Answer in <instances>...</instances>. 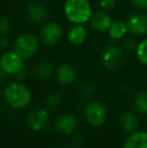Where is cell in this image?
<instances>
[{
    "mask_svg": "<svg viewBox=\"0 0 147 148\" xmlns=\"http://www.w3.org/2000/svg\"><path fill=\"white\" fill-rule=\"evenodd\" d=\"M55 78L59 84L63 86L72 85L77 79L76 69L70 64H62L55 69Z\"/></svg>",
    "mask_w": 147,
    "mask_h": 148,
    "instance_id": "12",
    "label": "cell"
},
{
    "mask_svg": "<svg viewBox=\"0 0 147 148\" xmlns=\"http://www.w3.org/2000/svg\"><path fill=\"white\" fill-rule=\"evenodd\" d=\"M68 40L74 45H80L86 41L88 37V29L85 24H73L67 33Z\"/></svg>",
    "mask_w": 147,
    "mask_h": 148,
    "instance_id": "14",
    "label": "cell"
},
{
    "mask_svg": "<svg viewBox=\"0 0 147 148\" xmlns=\"http://www.w3.org/2000/svg\"><path fill=\"white\" fill-rule=\"evenodd\" d=\"M2 110V105H1V102H0V112H1Z\"/></svg>",
    "mask_w": 147,
    "mask_h": 148,
    "instance_id": "31",
    "label": "cell"
},
{
    "mask_svg": "<svg viewBox=\"0 0 147 148\" xmlns=\"http://www.w3.org/2000/svg\"><path fill=\"white\" fill-rule=\"evenodd\" d=\"M7 76H8V75L6 74V73L1 69V66H0V84H2V83L5 82Z\"/></svg>",
    "mask_w": 147,
    "mask_h": 148,
    "instance_id": "29",
    "label": "cell"
},
{
    "mask_svg": "<svg viewBox=\"0 0 147 148\" xmlns=\"http://www.w3.org/2000/svg\"><path fill=\"white\" fill-rule=\"evenodd\" d=\"M120 125L123 128V130H125L126 132H135L137 130L138 126H139V119L135 114L127 112V113H124L121 116Z\"/></svg>",
    "mask_w": 147,
    "mask_h": 148,
    "instance_id": "18",
    "label": "cell"
},
{
    "mask_svg": "<svg viewBox=\"0 0 147 148\" xmlns=\"http://www.w3.org/2000/svg\"><path fill=\"white\" fill-rule=\"evenodd\" d=\"M12 29V21L8 16L0 17V35H6Z\"/></svg>",
    "mask_w": 147,
    "mask_h": 148,
    "instance_id": "22",
    "label": "cell"
},
{
    "mask_svg": "<svg viewBox=\"0 0 147 148\" xmlns=\"http://www.w3.org/2000/svg\"><path fill=\"white\" fill-rule=\"evenodd\" d=\"M128 33L127 23L122 20H115L112 22L110 28L108 29V34L112 40L123 39Z\"/></svg>",
    "mask_w": 147,
    "mask_h": 148,
    "instance_id": "17",
    "label": "cell"
},
{
    "mask_svg": "<svg viewBox=\"0 0 147 148\" xmlns=\"http://www.w3.org/2000/svg\"><path fill=\"white\" fill-rule=\"evenodd\" d=\"M64 36L63 26L57 22H46L42 25L40 30V40L45 45L53 47L61 41Z\"/></svg>",
    "mask_w": 147,
    "mask_h": 148,
    "instance_id": "7",
    "label": "cell"
},
{
    "mask_svg": "<svg viewBox=\"0 0 147 148\" xmlns=\"http://www.w3.org/2000/svg\"><path fill=\"white\" fill-rule=\"evenodd\" d=\"M13 49L24 60L34 58L39 49V40L32 33H22L15 38Z\"/></svg>",
    "mask_w": 147,
    "mask_h": 148,
    "instance_id": "3",
    "label": "cell"
},
{
    "mask_svg": "<svg viewBox=\"0 0 147 148\" xmlns=\"http://www.w3.org/2000/svg\"><path fill=\"white\" fill-rule=\"evenodd\" d=\"M0 66L7 75L15 76L24 69V60L14 49L5 51L0 56Z\"/></svg>",
    "mask_w": 147,
    "mask_h": 148,
    "instance_id": "6",
    "label": "cell"
},
{
    "mask_svg": "<svg viewBox=\"0 0 147 148\" xmlns=\"http://www.w3.org/2000/svg\"><path fill=\"white\" fill-rule=\"evenodd\" d=\"M78 121L72 114H62L57 118L55 123V129L64 135H70L76 130Z\"/></svg>",
    "mask_w": 147,
    "mask_h": 148,
    "instance_id": "13",
    "label": "cell"
},
{
    "mask_svg": "<svg viewBox=\"0 0 147 148\" xmlns=\"http://www.w3.org/2000/svg\"><path fill=\"white\" fill-rule=\"evenodd\" d=\"M27 17L34 24L36 25H43L47 22L49 19V11L46 7L40 2H32L27 6Z\"/></svg>",
    "mask_w": 147,
    "mask_h": 148,
    "instance_id": "10",
    "label": "cell"
},
{
    "mask_svg": "<svg viewBox=\"0 0 147 148\" xmlns=\"http://www.w3.org/2000/svg\"><path fill=\"white\" fill-rule=\"evenodd\" d=\"M138 43L135 41V39L132 38V37H124L123 40H122V49L124 51H128V53H132V51H136V47H137Z\"/></svg>",
    "mask_w": 147,
    "mask_h": 148,
    "instance_id": "23",
    "label": "cell"
},
{
    "mask_svg": "<svg viewBox=\"0 0 147 148\" xmlns=\"http://www.w3.org/2000/svg\"><path fill=\"white\" fill-rule=\"evenodd\" d=\"M8 39L5 37V35H0V51H5L8 47Z\"/></svg>",
    "mask_w": 147,
    "mask_h": 148,
    "instance_id": "27",
    "label": "cell"
},
{
    "mask_svg": "<svg viewBox=\"0 0 147 148\" xmlns=\"http://www.w3.org/2000/svg\"><path fill=\"white\" fill-rule=\"evenodd\" d=\"M132 5L139 10H147V0H131Z\"/></svg>",
    "mask_w": 147,
    "mask_h": 148,
    "instance_id": "26",
    "label": "cell"
},
{
    "mask_svg": "<svg viewBox=\"0 0 147 148\" xmlns=\"http://www.w3.org/2000/svg\"><path fill=\"white\" fill-rule=\"evenodd\" d=\"M99 7L105 11H110L114 9L117 4V0H98Z\"/></svg>",
    "mask_w": 147,
    "mask_h": 148,
    "instance_id": "25",
    "label": "cell"
},
{
    "mask_svg": "<svg viewBox=\"0 0 147 148\" xmlns=\"http://www.w3.org/2000/svg\"><path fill=\"white\" fill-rule=\"evenodd\" d=\"M125 60L124 51L122 47L110 43L103 49L101 53V62L106 70L116 72L122 68Z\"/></svg>",
    "mask_w": 147,
    "mask_h": 148,
    "instance_id": "4",
    "label": "cell"
},
{
    "mask_svg": "<svg viewBox=\"0 0 147 148\" xmlns=\"http://www.w3.org/2000/svg\"><path fill=\"white\" fill-rule=\"evenodd\" d=\"M34 75L37 79L44 80L55 74V66L49 60H39L34 66Z\"/></svg>",
    "mask_w": 147,
    "mask_h": 148,
    "instance_id": "16",
    "label": "cell"
},
{
    "mask_svg": "<svg viewBox=\"0 0 147 148\" xmlns=\"http://www.w3.org/2000/svg\"><path fill=\"white\" fill-rule=\"evenodd\" d=\"M72 148H77V147H75V146H74V147H72Z\"/></svg>",
    "mask_w": 147,
    "mask_h": 148,
    "instance_id": "33",
    "label": "cell"
},
{
    "mask_svg": "<svg viewBox=\"0 0 147 148\" xmlns=\"http://www.w3.org/2000/svg\"><path fill=\"white\" fill-rule=\"evenodd\" d=\"M49 121V115L46 109L34 108L28 113L26 123L32 131H41L47 126Z\"/></svg>",
    "mask_w": 147,
    "mask_h": 148,
    "instance_id": "8",
    "label": "cell"
},
{
    "mask_svg": "<svg viewBox=\"0 0 147 148\" xmlns=\"http://www.w3.org/2000/svg\"><path fill=\"white\" fill-rule=\"evenodd\" d=\"M80 95L83 98H90L94 95L95 93V87L92 84H84L80 89Z\"/></svg>",
    "mask_w": 147,
    "mask_h": 148,
    "instance_id": "24",
    "label": "cell"
},
{
    "mask_svg": "<svg viewBox=\"0 0 147 148\" xmlns=\"http://www.w3.org/2000/svg\"><path fill=\"white\" fill-rule=\"evenodd\" d=\"M83 142H84V140H83V137L81 136V135H78V136H76L74 138V146L75 147L79 148L83 144Z\"/></svg>",
    "mask_w": 147,
    "mask_h": 148,
    "instance_id": "28",
    "label": "cell"
},
{
    "mask_svg": "<svg viewBox=\"0 0 147 148\" xmlns=\"http://www.w3.org/2000/svg\"><path fill=\"white\" fill-rule=\"evenodd\" d=\"M43 102H44V106L46 109H53L61 104L62 96L59 95V93L53 92V93H49V95H46Z\"/></svg>",
    "mask_w": 147,
    "mask_h": 148,
    "instance_id": "21",
    "label": "cell"
},
{
    "mask_svg": "<svg viewBox=\"0 0 147 148\" xmlns=\"http://www.w3.org/2000/svg\"><path fill=\"white\" fill-rule=\"evenodd\" d=\"M25 75H26V71H25V68H24V69H22L20 72H18L17 74L15 75V77L18 80H21V79H23L24 77H25Z\"/></svg>",
    "mask_w": 147,
    "mask_h": 148,
    "instance_id": "30",
    "label": "cell"
},
{
    "mask_svg": "<svg viewBox=\"0 0 147 148\" xmlns=\"http://www.w3.org/2000/svg\"><path fill=\"white\" fill-rule=\"evenodd\" d=\"M89 22L94 30L98 31V32H104V31H108L110 28L113 19L107 11L100 10V11H97L92 14Z\"/></svg>",
    "mask_w": 147,
    "mask_h": 148,
    "instance_id": "11",
    "label": "cell"
},
{
    "mask_svg": "<svg viewBox=\"0 0 147 148\" xmlns=\"http://www.w3.org/2000/svg\"><path fill=\"white\" fill-rule=\"evenodd\" d=\"M135 53L138 60L147 66V38L142 39L140 42H138Z\"/></svg>",
    "mask_w": 147,
    "mask_h": 148,
    "instance_id": "20",
    "label": "cell"
},
{
    "mask_svg": "<svg viewBox=\"0 0 147 148\" xmlns=\"http://www.w3.org/2000/svg\"><path fill=\"white\" fill-rule=\"evenodd\" d=\"M122 148H147V132H132L125 139Z\"/></svg>",
    "mask_w": 147,
    "mask_h": 148,
    "instance_id": "15",
    "label": "cell"
},
{
    "mask_svg": "<svg viewBox=\"0 0 147 148\" xmlns=\"http://www.w3.org/2000/svg\"><path fill=\"white\" fill-rule=\"evenodd\" d=\"M134 106L142 114H147V91H140L135 95Z\"/></svg>",
    "mask_w": 147,
    "mask_h": 148,
    "instance_id": "19",
    "label": "cell"
},
{
    "mask_svg": "<svg viewBox=\"0 0 147 148\" xmlns=\"http://www.w3.org/2000/svg\"><path fill=\"white\" fill-rule=\"evenodd\" d=\"M55 148H65V147H63V146H59V147H55Z\"/></svg>",
    "mask_w": 147,
    "mask_h": 148,
    "instance_id": "32",
    "label": "cell"
},
{
    "mask_svg": "<svg viewBox=\"0 0 147 148\" xmlns=\"http://www.w3.org/2000/svg\"><path fill=\"white\" fill-rule=\"evenodd\" d=\"M128 32L133 36H143L147 33V15L145 13H134L126 21Z\"/></svg>",
    "mask_w": 147,
    "mask_h": 148,
    "instance_id": "9",
    "label": "cell"
},
{
    "mask_svg": "<svg viewBox=\"0 0 147 148\" xmlns=\"http://www.w3.org/2000/svg\"><path fill=\"white\" fill-rule=\"evenodd\" d=\"M64 14L72 24H85L90 21L93 14L89 0H66Z\"/></svg>",
    "mask_w": 147,
    "mask_h": 148,
    "instance_id": "1",
    "label": "cell"
},
{
    "mask_svg": "<svg viewBox=\"0 0 147 148\" xmlns=\"http://www.w3.org/2000/svg\"><path fill=\"white\" fill-rule=\"evenodd\" d=\"M87 122L93 127H100L106 122L108 117L106 106L100 101H91L84 109Z\"/></svg>",
    "mask_w": 147,
    "mask_h": 148,
    "instance_id": "5",
    "label": "cell"
},
{
    "mask_svg": "<svg viewBox=\"0 0 147 148\" xmlns=\"http://www.w3.org/2000/svg\"><path fill=\"white\" fill-rule=\"evenodd\" d=\"M2 97L12 109L19 110L28 106L31 100V93L25 85L13 82L4 88Z\"/></svg>",
    "mask_w": 147,
    "mask_h": 148,
    "instance_id": "2",
    "label": "cell"
}]
</instances>
